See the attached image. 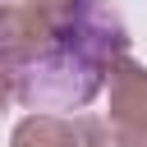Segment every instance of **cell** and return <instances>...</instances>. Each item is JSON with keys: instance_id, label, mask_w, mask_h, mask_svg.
<instances>
[{"instance_id": "1", "label": "cell", "mask_w": 147, "mask_h": 147, "mask_svg": "<svg viewBox=\"0 0 147 147\" xmlns=\"http://www.w3.org/2000/svg\"><path fill=\"white\" fill-rule=\"evenodd\" d=\"M129 55L124 23L106 0H87L83 9L55 18L51 41L14 69V96L28 110H83L101 87L115 60Z\"/></svg>"}, {"instance_id": "2", "label": "cell", "mask_w": 147, "mask_h": 147, "mask_svg": "<svg viewBox=\"0 0 147 147\" xmlns=\"http://www.w3.org/2000/svg\"><path fill=\"white\" fill-rule=\"evenodd\" d=\"M51 32H55V18L32 0H0V60L9 69L32 60L51 41Z\"/></svg>"}, {"instance_id": "3", "label": "cell", "mask_w": 147, "mask_h": 147, "mask_svg": "<svg viewBox=\"0 0 147 147\" xmlns=\"http://www.w3.org/2000/svg\"><path fill=\"white\" fill-rule=\"evenodd\" d=\"M106 78H110V119L106 124L110 129H124V124L147 119V69L133 64L129 55H119Z\"/></svg>"}, {"instance_id": "4", "label": "cell", "mask_w": 147, "mask_h": 147, "mask_svg": "<svg viewBox=\"0 0 147 147\" xmlns=\"http://www.w3.org/2000/svg\"><path fill=\"white\" fill-rule=\"evenodd\" d=\"M9 147H78V142H74V124L69 119H60V115H28L14 129Z\"/></svg>"}, {"instance_id": "5", "label": "cell", "mask_w": 147, "mask_h": 147, "mask_svg": "<svg viewBox=\"0 0 147 147\" xmlns=\"http://www.w3.org/2000/svg\"><path fill=\"white\" fill-rule=\"evenodd\" d=\"M74 142H78V147H115V133H110L106 119L78 115V119H74Z\"/></svg>"}, {"instance_id": "6", "label": "cell", "mask_w": 147, "mask_h": 147, "mask_svg": "<svg viewBox=\"0 0 147 147\" xmlns=\"http://www.w3.org/2000/svg\"><path fill=\"white\" fill-rule=\"evenodd\" d=\"M110 133H115V147H147V119L124 124V129H110Z\"/></svg>"}, {"instance_id": "7", "label": "cell", "mask_w": 147, "mask_h": 147, "mask_svg": "<svg viewBox=\"0 0 147 147\" xmlns=\"http://www.w3.org/2000/svg\"><path fill=\"white\" fill-rule=\"evenodd\" d=\"M37 9H46L51 18H64V14H74V9H83L87 0H32Z\"/></svg>"}, {"instance_id": "8", "label": "cell", "mask_w": 147, "mask_h": 147, "mask_svg": "<svg viewBox=\"0 0 147 147\" xmlns=\"http://www.w3.org/2000/svg\"><path fill=\"white\" fill-rule=\"evenodd\" d=\"M9 101H14V69L0 60V110H5Z\"/></svg>"}]
</instances>
